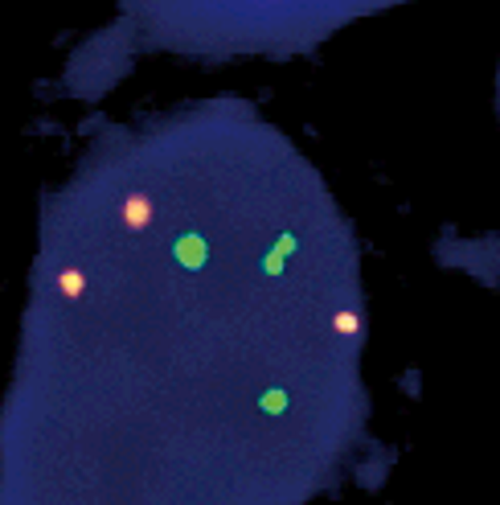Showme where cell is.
Listing matches in <instances>:
<instances>
[{
    "label": "cell",
    "instance_id": "cell-4",
    "mask_svg": "<svg viewBox=\"0 0 500 505\" xmlns=\"http://www.w3.org/2000/svg\"><path fill=\"white\" fill-rule=\"evenodd\" d=\"M332 329L341 333V337H357V333H361V316H357V312H336Z\"/></svg>",
    "mask_w": 500,
    "mask_h": 505
},
{
    "label": "cell",
    "instance_id": "cell-5",
    "mask_svg": "<svg viewBox=\"0 0 500 505\" xmlns=\"http://www.w3.org/2000/svg\"><path fill=\"white\" fill-rule=\"evenodd\" d=\"M288 407V394H267V411H283Z\"/></svg>",
    "mask_w": 500,
    "mask_h": 505
},
{
    "label": "cell",
    "instance_id": "cell-3",
    "mask_svg": "<svg viewBox=\"0 0 500 505\" xmlns=\"http://www.w3.org/2000/svg\"><path fill=\"white\" fill-rule=\"evenodd\" d=\"M176 259H181V263H189V267H201L205 247H201L197 238H181V243H176Z\"/></svg>",
    "mask_w": 500,
    "mask_h": 505
},
{
    "label": "cell",
    "instance_id": "cell-2",
    "mask_svg": "<svg viewBox=\"0 0 500 505\" xmlns=\"http://www.w3.org/2000/svg\"><path fill=\"white\" fill-rule=\"evenodd\" d=\"M58 288H62V296H66V300H78V296L86 292V275L74 272V267H66V272L58 275Z\"/></svg>",
    "mask_w": 500,
    "mask_h": 505
},
{
    "label": "cell",
    "instance_id": "cell-1",
    "mask_svg": "<svg viewBox=\"0 0 500 505\" xmlns=\"http://www.w3.org/2000/svg\"><path fill=\"white\" fill-rule=\"evenodd\" d=\"M119 218H123V226H127V231H144V226L152 222V197L140 194V189H135V194H127V197H123Z\"/></svg>",
    "mask_w": 500,
    "mask_h": 505
}]
</instances>
